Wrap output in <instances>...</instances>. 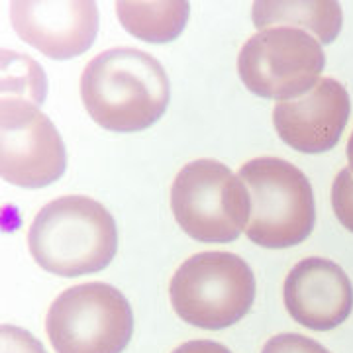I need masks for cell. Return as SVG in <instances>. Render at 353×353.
Returning a JSON list of instances; mask_svg holds the SVG:
<instances>
[{"label": "cell", "instance_id": "6da1fadb", "mask_svg": "<svg viewBox=\"0 0 353 353\" xmlns=\"http://www.w3.org/2000/svg\"><path fill=\"white\" fill-rule=\"evenodd\" d=\"M81 99L99 126L132 134L153 126L165 114L171 99L169 77L150 53L112 48L85 67Z\"/></svg>", "mask_w": 353, "mask_h": 353}, {"label": "cell", "instance_id": "7a4b0ae2", "mask_svg": "<svg viewBox=\"0 0 353 353\" xmlns=\"http://www.w3.org/2000/svg\"><path fill=\"white\" fill-rule=\"evenodd\" d=\"M28 248L36 263L53 275H90L114 259L118 228L101 202L88 196H59L34 218Z\"/></svg>", "mask_w": 353, "mask_h": 353}, {"label": "cell", "instance_id": "3957f363", "mask_svg": "<svg viewBox=\"0 0 353 353\" xmlns=\"http://www.w3.org/2000/svg\"><path fill=\"white\" fill-rule=\"evenodd\" d=\"M240 179L250 192L248 238L269 250L292 248L314 230L316 204L308 176L279 157H255L241 165Z\"/></svg>", "mask_w": 353, "mask_h": 353}, {"label": "cell", "instance_id": "277c9868", "mask_svg": "<svg viewBox=\"0 0 353 353\" xmlns=\"http://www.w3.org/2000/svg\"><path fill=\"white\" fill-rule=\"evenodd\" d=\"M176 316L190 326L222 330L250 312L255 301V277L240 255L202 252L185 259L169 285Z\"/></svg>", "mask_w": 353, "mask_h": 353}, {"label": "cell", "instance_id": "5b68a950", "mask_svg": "<svg viewBox=\"0 0 353 353\" xmlns=\"http://www.w3.org/2000/svg\"><path fill=\"white\" fill-rule=\"evenodd\" d=\"M171 208L179 226L202 243L240 238L250 222V192L240 175L216 159H196L176 173Z\"/></svg>", "mask_w": 353, "mask_h": 353}, {"label": "cell", "instance_id": "8992f818", "mask_svg": "<svg viewBox=\"0 0 353 353\" xmlns=\"http://www.w3.org/2000/svg\"><path fill=\"white\" fill-rule=\"evenodd\" d=\"M46 330L57 353H122L134 334V312L116 287L85 283L53 301Z\"/></svg>", "mask_w": 353, "mask_h": 353}, {"label": "cell", "instance_id": "52a82bcc", "mask_svg": "<svg viewBox=\"0 0 353 353\" xmlns=\"http://www.w3.org/2000/svg\"><path fill=\"white\" fill-rule=\"evenodd\" d=\"M326 55L320 41L299 28H267L243 43L238 73L253 94L292 101L320 81Z\"/></svg>", "mask_w": 353, "mask_h": 353}, {"label": "cell", "instance_id": "ba28073f", "mask_svg": "<svg viewBox=\"0 0 353 353\" xmlns=\"http://www.w3.org/2000/svg\"><path fill=\"white\" fill-rule=\"evenodd\" d=\"M0 116L2 179L24 189H41L59 181L67 167L65 143L38 104L2 97Z\"/></svg>", "mask_w": 353, "mask_h": 353}, {"label": "cell", "instance_id": "9c48e42d", "mask_svg": "<svg viewBox=\"0 0 353 353\" xmlns=\"http://www.w3.org/2000/svg\"><path fill=\"white\" fill-rule=\"evenodd\" d=\"M10 20L26 43L59 61L90 50L99 32V8L90 0H16Z\"/></svg>", "mask_w": 353, "mask_h": 353}, {"label": "cell", "instance_id": "30bf717a", "mask_svg": "<svg viewBox=\"0 0 353 353\" xmlns=\"http://www.w3.org/2000/svg\"><path fill=\"white\" fill-rule=\"evenodd\" d=\"M352 102L345 87L336 79H320L306 94L275 104L273 124L279 138L303 153H324L336 148Z\"/></svg>", "mask_w": 353, "mask_h": 353}, {"label": "cell", "instance_id": "8fae6325", "mask_svg": "<svg viewBox=\"0 0 353 353\" xmlns=\"http://www.w3.org/2000/svg\"><path fill=\"white\" fill-rule=\"evenodd\" d=\"M283 301L294 322L316 332H328L352 314V281L338 263L324 257H306L285 279Z\"/></svg>", "mask_w": 353, "mask_h": 353}, {"label": "cell", "instance_id": "7c38bea8", "mask_svg": "<svg viewBox=\"0 0 353 353\" xmlns=\"http://www.w3.org/2000/svg\"><path fill=\"white\" fill-rule=\"evenodd\" d=\"M252 20L261 32L267 28H299L314 34L318 41L332 43L341 30V8L338 2H271L257 0L253 4Z\"/></svg>", "mask_w": 353, "mask_h": 353}, {"label": "cell", "instance_id": "4fadbf2b", "mask_svg": "<svg viewBox=\"0 0 353 353\" xmlns=\"http://www.w3.org/2000/svg\"><path fill=\"white\" fill-rule=\"evenodd\" d=\"M116 14L124 30L150 43H167L181 36L190 14L185 0L165 2H116Z\"/></svg>", "mask_w": 353, "mask_h": 353}, {"label": "cell", "instance_id": "5bb4252c", "mask_svg": "<svg viewBox=\"0 0 353 353\" xmlns=\"http://www.w3.org/2000/svg\"><path fill=\"white\" fill-rule=\"evenodd\" d=\"M48 81L34 59L22 53L2 51V97H16L41 104L48 92Z\"/></svg>", "mask_w": 353, "mask_h": 353}, {"label": "cell", "instance_id": "9a60e30c", "mask_svg": "<svg viewBox=\"0 0 353 353\" xmlns=\"http://www.w3.org/2000/svg\"><path fill=\"white\" fill-rule=\"evenodd\" d=\"M332 208L343 228L353 232V173L341 169L332 185Z\"/></svg>", "mask_w": 353, "mask_h": 353}, {"label": "cell", "instance_id": "2e32d148", "mask_svg": "<svg viewBox=\"0 0 353 353\" xmlns=\"http://www.w3.org/2000/svg\"><path fill=\"white\" fill-rule=\"evenodd\" d=\"M261 353H330L322 343L301 334H279L269 338Z\"/></svg>", "mask_w": 353, "mask_h": 353}, {"label": "cell", "instance_id": "e0dca14e", "mask_svg": "<svg viewBox=\"0 0 353 353\" xmlns=\"http://www.w3.org/2000/svg\"><path fill=\"white\" fill-rule=\"evenodd\" d=\"M2 353H48L41 341L28 330L18 326H2Z\"/></svg>", "mask_w": 353, "mask_h": 353}, {"label": "cell", "instance_id": "ac0fdd59", "mask_svg": "<svg viewBox=\"0 0 353 353\" xmlns=\"http://www.w3.org/2000/svg\"><path fill=\"white\" fill-rule=\"evenodd\" d=\"M171 353H232L226 345L212 340H190L181 343Z\"/></svg>", "mask_w": 353, "mask_h": 353}, {"label": "cell", "instance_id": "d6986e66", "mask_svg": "<svg viewBox=\"0 0 353 353\" xmlns=\"http://www.w3.org/2000/svg\"><path fill=\"white\" fill-rule=\"evenodd\" d=\"M347 161H350V171L353 173V132L350 136V141H347Z\"/></svg>", "mask_w": 353, "mask_h": 353}]
</instances>
